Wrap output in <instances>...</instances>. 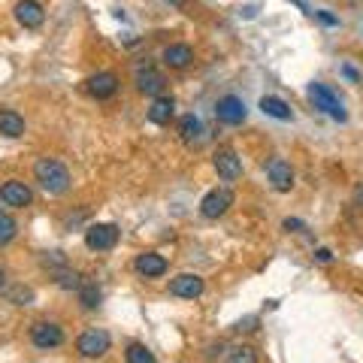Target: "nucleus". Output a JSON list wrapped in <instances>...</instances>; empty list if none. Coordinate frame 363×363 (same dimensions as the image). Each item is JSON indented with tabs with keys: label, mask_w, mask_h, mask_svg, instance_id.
<instances>
[{
	"label": "nucleus",
	"mask_w": 363,
	"mask_h": 363,
	"mask_svg": "<svg viewBox=\"0 0 363 363\" xmlns=\"http://www.w3.org/2000/svg\"><path fill=\"white\" fill-rule=\"evenodd\" d=\"M33 176H37L45 194H64V191L70 188V169L61 161H55V157H40V161L33 164Z\"/></svg>",
	"instance_id": "1"
},
{
	"label": "nucleus",
	"mask_w": 363,
	"mask_h": 363,
	"mask_svg": "<svg viewBox=\"0 0 363 363\" xmlns=\"http://www.w3.org/2000/svg\"><path fill=\"white\" fill-rule=\"evenodd\" d=\"M309 100H312L315 109L327 112V116H330L333 121H345V118H348L342 100H339V97L333 94V88H327L324 82H312V85H309Z\"/></svg>",
	"instance_id": "2"
},
{
	"label": "nucleus",
	"mask_w": 363,
	"mask_h": 363,
	"mask_svg": "<svg viewBox=\"0 0 363 363\" xmlns=\"http://www.w3.org/2000/svg\"><path fill=\"white\" fill-rule=\"evenodd\" d=\"M112 345V339L106 330H100V327H94V330H85L82 336L76 339V351L82 357H104L106 351Z\"/></svg>",
	"instance_id": "3"
},
{
	"label": "nucleus",
	"mask_w": 363,
	"mask_h": 363,
	"mask_svg": "<svg viewBox=\"0 0 363 363\" xmlns=\"http://www.w3.org/2000/svg\"><path fill=\"white\" fill-rule=\"evenodd\" d=\"M230 206H233V191L230 188H215L200 200V215L203 218H209V221H215V218H221Z\"/></svg>",
	"instance_id": "4"
},
{
	"label": "nucleus",
	"mask_w": 363,
	"mask_h": 363,
	"mask_svg": "<svg viewBox=\"0 0 363 363\" xmlns=\"http://www.w3.org/2000/svg\"><path fill=\"white\" fill-rule=\"evenodd\" d=\"M118 242V227L116 224H91L85 230V245L91 252H109Z\"/></svg>",
	"instance_id": "5"
},
{
	"label": "nucleus",
	"mask_w": 363,
	"mask_h": 363,
	"mask_svg": "<svg viewBox=\"0 0 363 363\" xmlns=\"http://www.w3.org/2000/svg\"><path fill=\"white\" fill-rule=\"evenodd\" d=\"M215 116H218L221 124H230V128H236V124L245 121L248 109H245V104L236 94H224L218 104H215Z\"/></svg>",
	"instance_id": "6"
},
{
	"label": "nucleus",
	"mask_w": 363,
	"mask_h": 363,
	"mask_svg": "<svg viewBox=\"0 0 363 363\" xmlns=\"http://www.w3.org/2000/svg\"><path fill=\"white\" fill-rule=\"evenodd\" d=\"M0 200L6 203V206H13V209H25L33 203V191L25 185V182H18V179H9L0 185Z\"/></svg>",
	"instance_id": "7"
},
{
	"label": "nucleus",
	"mask_w": 363,
	"mask_h": 363,
	"mask_svg": "<svg viewBox=\"0 0 363 363\" xmlns=\"http://www.w3.org/2000/svg\"><path fill=\"white\" fill-rule=\"evenodd\" d=\"M30 339H33V345L37 348L49 351V348H58L64 342V330L55 321H37L30 327Z\"/></svg>",
	"instance_id": "8"
},
{
	"label": "nucleus",
	"mask_w": 363,
	"mask_h": 363,
	"mask_svg": "<svg viewBox=\"0 0 363 363\" xmlns=\"http://www.w3.org/2000/svg\"><path fill=\"white\" fill-rule=\"evenodd\" d=\"M267 179L279 194H285V191L294 188V169H291V164L285 161V157H272V161L267 164Z\"/></svg>",
	"instance_id": "9"
},
{
	"label": "nucleus",
	"mask_w": 363,
	"mask_h": 363,
	"mask_svg": "<svg viewBox=\"0 0 363 363\" xmlns=\"http://www.w3.org/2000/svg\"><path fill=\"white\" fill-rule=\"evenodd\" d=\"M215 169H218V176L224 182H236L242 176V157L233 149H218L215 152Z\"/></svg>",
	"instance_id": "10"
},
{
	"label": "nucleus",
	"mask_w": 363,
	"mask_h": 363,
	"mask_svg": "<svg viewBox=\"0 0 363 363\" xmlns=\"http://www.w3.org/2000/svg\"><path fill=\"white\" fill-rule=\"evenodd\" d=\"M203 291H206L203 279L200 276H191V272H182V276H176L173 281H169V294H173V297L194 300V297H200Z\"/></svg>",
	"instance_id": "11"
},
{
	"label": "nucleus",
	"mask_w": 363,
	"mask_h": 363,
	"mask_svg": "<svg viewBox=\"0 0 363 363\" xmlns=\"http://www.w3.org/2000/svg\"><path fill=\"white\" fill-rule=\"evenodd\" d=\"M136 88H140L143 94H149V97H164L167 79H164V73L152 70V67H145V70L136 73Z\"/></svg>",
	"instance_id": "12"
},
{
	"label": "nucleus",
	"mask_w": 363,
	"mask_h": 363,
	"mask_svg": "<svg viewBox=\"0 0 363 363\" xmlns=\"http://www.w3.org/2000/svg\"><path fill=\"white\" fill-rule=\"evenodd\" d=\"M16 18H18V25L21 28H40L43 25V4L40 0H18L16 4Z\"/></svg>",
	"instance_id": "13"
},
{
	"label": "nucleus",
	"mask_w": 363,
	"mask_h": 363,
	"mask_svg": "<svg viewBox=\"0 0 363 363\" xmlns=\"http://www.w3.org/2000/svg\"><path fill=\"white\" fill-rule=\"evenodd\" d=\"M88 91H91V97H97V100H109L118 91V76L109 73V70L91 76L88 79Z\"/></svg>",
	"instance_id": "14"
},
{
	"label": "nucleus",
	"mask_w": 363,
	"mask_h": 363,
	"mask_svg": "<svg viewBox=\"0 0 363 363\" xmlns=\"http://www.w3.org/2000/svg\"><path fill=\"white\" fill-rule=\"evenodd\" d=\"M136 272L140 276H145V279H157V276H164L167 272V260L157 255V252H143L140 257H136Z\"/></svg>",
	"instance_id": "15"
},
{
	"label": "nucleus",
	"mask_w": 363,
	"mask_h": 363,
	"mask_svg": "<svg viewBox=\"0 0 363 363\" xmlns=\"http://www.w3.org/2000/svg\"><path fill=\"white\" fill-rule=\"evenodd\" d=\"M191 61H194V52H191V45H185V43H176V45H167L164 49V64L173 67V70H185Z\"/></svg>",
	"instance_id": "16"
},
{
	"label": "nucleus",
	"mask_w": 363,
	"mask_h": 363,
	"mask_svg": "<svg viewBox=\"0 0 363 363\" xmlns=\"http://www.w3.org/2000/svg\"><path fill=\"white\" fill-rule=\"evenodd\" d=\"M21 133H25V118H21L16 109H0V136L16 140Z\"/></svg>",
	"instance_id": "17"
},
{
	"label": "nucleus",
	"mask_w": 363,
	"mask_h": 363,
	"mask_svg": "<svg viewBox=\"0 0 363 363\" xmlns=\"http://www.w3.org/2000/svg\"><path fill=\"white\" fill-rule=\"evenodd\" d=\"M179 130H182V140H185L188 145H200L203 140H206V130H203V121L197 116H185V118H182Z\"/></svg>",
	"instance_id": "18"
},
{
	"label": "nucleus",
	"mask_w": 363,
	"mask_h": 363,
	"mask_svg": "<svg viewBox=\"0 0 363 363\" xmlns=\"http://www.w3.org/2000/svg\"><path fill=\"white\" fill-rule=\"evenodd\" d=\"M176 112V100L173 97H155L152 106H149V121L152 124H169Z\"/></svg>",
	"instance_id": "19"
},
{
	"label": "nucleus",
	"mask_w": 363,
	"mask_h": 363,
	"mask_svg": "<svg viewBox=\"0 0 363 363\" xmlns=\"http://www.w3.org/2000/svg\"><path fill=\"white\" fill-rule=\"evenodd\" d=\"M260 109H264V116H269V118H279V121H291L294 118V112H291V106L285 104L281 97H260Z\"/></svg>",
	"instance_id": "20"
},
{
	"label": "nucleus",
	"mask_w": 363,
	"mask_h": 363,
	"mask_svg": "<svg viewBox=\"0 0 363 363\" xmlns=\"http://www.w3.org/2000/svg\"><path fill=\"white\" fill-rule=\"evenodd\" d=\"M100 300H104V294H100V288L94 281H82V288H79V303H82L85 309H97Z\"/></svg>",
	"instance_id": "21"
},
{
	"label": "nucleus",
	"mask_w": 363,
	"mask_h": 363,
	"mask_svg": "<svg viewBox=\"0 0 363 363\" xmlns=\"http://www.w3.org/2000/svg\"><path fill=\"white\" fill-rule=\"evenodd\" d=\"M16 233H18V224L16 218L9 212L0 209V245H6V242H13L16 240Z\"/></svg>",
	"instance_id": "22"
},
{
	"label": "nucleus",
	"mask_w": 363,
	"mask_h": 363,
	"mask_svg": "<svg viewBox=\"0 0 363 363\" xmlns=\"http://www.w3.org/2000/svg\"><path fill=\"white\" fill-rule=\"evenodd\" d=\"M124 357H128V363H157L152 351L145 348V345H140V342L128 345V354H124Z\"/></svg>",
	"instance_id": "23"
},
{
	"label": "nucleus",
	"mask_w": 363,
	"mask_h": 363,
	"mask_svg": "<svg viewBox=\"0 0 363 363\" xmlns=\"http://www.w3.org/2000/svg\"><path fill=\"white\" fill-rule=\"evenodd\" d=\"M55 281H58L64 291H79V288H82V276H79V272H70L67 267L58 269V279H55Z\"/></svg>",
	"instance_id": "24"
},
{
	"label": "nucleus",
	"mask_w": 363,
	"mask_h": 363,
	"mask_svg": "<svg viewBox=\"0 0 363 363\" xmlns=\"http://www.w3.org/2000/svg\"><path fill=\"white\" fill-rule=\"evenodd\" d=\"M227 363H257V351H255L252 345H240V348L230 351Z\"/></svg>",
	"instance_id": "25"
},
{
	"label": "nucleus",
	"mask_w": 363,
	"mask_h": 363,
	"mask_svg": "<svg viewBox=\"0 0 363 363\" xmlns=\"http://www.w3.org/2000/svg\"><path fill=\"white\" fill-rule=\"evenodd\" d=\"M9 300H13L16 306H28L33 300V291L30 288H16L13 294H9Z\"/></svg>",
	"instance_id": "26"
},
{
	"label": "nucleus",
	"mask_w": 363,
	"mask_h": 363,
	"mask_svg": "<svg viewBox=\"0 0 363 363\" xmlns=\"http://www.w3.org/2000/svg\"><path fill=\"white\" fill-rule=\"evenodd\" d=\"M43 264L52 267V269H64V267H67V257H64L61 252H49V255L43 257Z\"/></svg>",
	"instance_id": "27"
},
{
	"label": "nucleus",
	"mask_w": 363,
	"mask_h": 363,
	"mask_svg": "<svg viewBox=\"0 0 363 363\" xmlns=\"http://www.w3.org/2000/svg\"><path fill=\"white\" fill-rule=\"evenodd\" d=\"M312 16H315L318 21H324L327 28H336V25H339V18H336V16H330V9H315Z\"/></svg>",
	"instance_id": "28"
},
{
	"label": "nucleus",
	"mask_w": 363,
	"mask_h": 363,
	"mask_svg": "<svg viewBox=\"0 0 363 363\" xmlns=\"http://www.w3.org/2000/svg\"><path fill=\"white\" fill-rule=\"evenodd\" d=\"M315 260H318V264H330V260H333V252H330V248H318V252H315Z\"/></svg>",
	"instance_id": "29"
},
{
	"label": "nucleus",
	"mask_w": 363,
	"mask_h": 363,
	"mask_svg": "<svg viewBox=\"0 0 363 363\" xmlns=\"http://www.w3.org/2000/svg\"><path fill=\"white\" fill-rule=\"evenodd\" d=\"M285 230L300 233V230H306V224H303V221H297V218H288V221H285Z\"/></svg>",
	"instance_id": "30"
},
{
	"label": "nucleus",
	"mask_w": 363,
	"mask_h": 363,
	"mask_svg": "<svg viewBox=\"0 0 363 363\" xmlns=\"http://www.w3.org/2000/svg\"><path fill=\"white\" fill-rule=\"evenodd\" d=\"M255 324H257V318H245V321L236 324V330H240V333L245 330V333H248V330H255Z\"/></svg>",
	"instance_id": "31"
},
{
	"label": "nucleus",
	"mask_w": 363,
	"mask_h": 363,
	"mask_svg": "<svg viewBox=\"0 0 363 363\" xmlns=\"http://www.w3.org/2000/svg\"><path fill=\"white\" fill-rule=\"evenodd\" d=\"M342 73H345V76L351 79V82H357V79H360V73L354 70V67H342Z\"/></svg>",
	"instance_id": "32"
},
{
	"label": "nucleus",
	"mask_w": 363,
	"mask_h": 363,
	"mask_svg": "<svg viewBox=\"0 0 363 363\" xmlns=\"http://www.w3.org/2000/svg\"><path fill=\"white\" fill-rule=\"evenodd\" d=\"M354 203H357V206H363V185L354 191Z\"/></svg>",
	"instance_id": "33"
},
{
	"label": "nucleus",
	"mask_w": 363,
	"mask_h": 363,
	"mask_svg": "<svg viewBox=\"0 0 363 363\" xmlns=\"http://www.w3.org/2000/svg\"><path fill=\"white\" fill-rule=\"evenodd\" d=\"M4 288H6V269L0 267V291H4Z\"/></svg>",
	"instance_id": "34"
},
{
	"label": "nucleus",
	"mask_w": 363,
	"mask_h": 363,
	"mask_svg": "<svg viewBox=\"0 0 363 363\" xmlns=\"http://www.w3.org/2000/svg\"><path fill=\"white\" fill-rule=\"evenodd\" d=\"M164 4H169V6H182L185 0H164Z\"/></svg>",
	"instance_id": "35"
}]
</instances>
